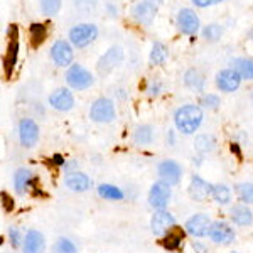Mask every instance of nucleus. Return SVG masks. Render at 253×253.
Returning <instances> with one entry per match:
<instances>
[{"mask_svg":"<svg viewBox=\"0 0 253 253\" xmlns=\"http://www.w3.org/2000/svg\"><path fill=\"white\" fill-rule=\"evenodd\" d=\"M174 124L177 126L179 132L186 133V135H191V133H194L203 124V110L199 107H196V105L181 107L174 115Z\"/></svg>","mask_w":253,"mask_h":253,"instance_id":"nucleus-1","label":"nucleus"},{"mask_svg":"<svg viewBox=\"0 0 253 253\" xmlns=\"http://www.w3.org/2000/svg\"><path fill=\"white\" fill-rule=\"evenodd\" d=\"M98 38V29L95 24H80L69 31V41L76 47H86Z\"/></svg>","mask_w":253,"mask_h":253,"instance_id":"nucleus-2","label":"nucleus"},{"mask_svg":"<svg viewBox=\"0 0 253 253\" xmlns=\"http://www.w3.org/2000/svg\"><path fill=\"white\" fill-rule=\"evenodd\" d=\"M66 83L73 89H86L93 84V76L80 64H73L66 71Z\"/></svg>","mask_w":253,"mask_h":253,"instance_id":"nucleus-3","label":"nucleus"},{"mask_svg":"<svg viewBox=\"0 0 253 253\" xmlns=\"http://www.w3.org/2000/svg\"><path fill=\"white\" fill-rule=\"evenodd\" d=\"M89 117H91L93 122H98V124H108L115 118V105L110 98H98L91 105Z\"/></svg>","mask_w":253,"mask_h":253,"instance_id":"nucleus-4","label":"nucleus"},{"mask_svg":"<svg viewBox=\"0 0 253 253\" xmlns=\"http://www.w3.org/2000/svg\"><path fill=\"white\" fill-rule=\"evenodd\" d=\"M170 196H172V193H170V186L162 181H159L150 187L149 203H150V206H154L156 210H164V208L169 205Z\"/></svg>","mask_w":253,"mask_h":253,"instance_id":"nucleus-5","label":"nucleus"},{"mask_svg":"<svg viewBox=\"0 0 253 253\" xmlns=\"http://www.w3.org/2000/svg\"><path fill=\"white\" fill-rule=\"evenodd\" d=\"M150 226H152V233L156 236H164L175 226V219L169 211L159 210L150 219Z\"/></svg>","mask_w":253,"mask_h":253,"instance_id":"nucleus-6","label":"nucleus"},{"mask_svg":"<svg viewBox=\"0 0 253 253\" xmlns=\"http://www.w3.org/2000/svg\"><path fill=\"white\" fill-rule=\"evenodd\" d=\"M122 59H124V52H122L120 47L108 49V51L100 58V61H98V66H96L98 73H100L101 76L110 75V73L122 63Z\"/></svg>","mask_w":253,"mask_h":253,"instance_id":"nucleus-7","label":"nucleus"},{"mask_svg":"<svg viewBox=\"0 0 253 253\" xmlns=\"http://www.w3.org/2000/svg\"><path fill=\"white\" fill-rule=\"evenodd\" d=\"M157 172L162 182H166V184H169V186H175L181 181L182 169L175 161H164L159 164Z\"/></svg>","mask_w":253,"mask_h":253,"instance_id":"nucleus-8","label":"nucleus"},{"mask_svg":"<svg viewBox=\"0 0 253 253\" xmlns=\"http://www.w3.org/2000/svg\"><path fill=\"white\" fill-rule=\"evenodd\" d=\"M19 138L24 147H34L39 138V126L32 118H24L19 124Z\"/></svg>","mask_w":253,"mask_h":253,"instance_id":"nucleus-9","label":"nucleus"},{"mask_svg":"<svg viewBox=\"0 0 253 253\" xmlns=\"http://www.w3.org/2000/svg\"><path fill=\"white\" fill-rule=\"evenodd\" d=\"M211 226H213V224H211V219H210V216H206V214H194L186 221L187 233L193 235V236H198V238L210 235Z\"/></svg>","mask_w":253,"mask_h":253,"instance_id":"nucleus-10","label":"nucleus"},{"mask_svg":"<svg viewBox=\"0 0 253 253\" xmlns=\"http://www.w3.org/2000/svg\"><path fill=\"white\" fill-rule=\"evenodd\" d=\"M51 58L61 68L69 66V64L73 63V47L69 46V42H66V41H63V39L56 41L51 47Z\"/></svg>","mask_w":253,"mask_h":253,"instance_id":"nucleus-11","label":"nucleus"},{"mask_svg":"<svg viewBox=\"0 0 253 253\" xmlns=\"http://www.w3.org/2000/svg\"><path fill=\"white\" fill-rule=\"evenodd\" d=\"M49 105L54 110H59V112H68V110H71L73 105H75V96H73V93L69 91V89L59 88L51 93V96H49Z\"/></svg>","mask_w":253,"mask_h":253,"instance_id":"nucleus-12","label":"nucleus"},{"mask_svg":"<svg viewBox=\"0 0 253 253\" xmlns=\"http://www.w3.org/2000/svg\"><path fill=\"white\" fill-rule=\"evenodd\" d=\"M240 81H242V76L235 71V69H223V71L218 73L216 76V84L221 91L231 93L236 91L240 88Z\"/></svg>","mask_w":253,"mask_h":253,"instance_id":"nucleus-13","label":"nucleus"},{"mask_svg":"<svg viewBox=\"0 0 253 253\" xmlns=\"http://www.w3.org/2000/svg\"><path fill=\"white\" fill-rule=\"evenodd\" d=\"M132 14H133V17H135L137 22L145 24V26H150L154 17H156V14H157V5H154V3L149 2V0H142V2H138L133 5Z\"/></svg>","mask_w":253,"mask_h":253,"instance_id":"nucleus-14","label":"nucleus"},{"mask_svg":"<svg viewBox=\"0 0 253 253\" xmlns=\"http://www.w3.org/2000/svg\"><path fill=\"white\" fill-rule=\"evenodd\" d=\"M46 250V240L44 235L38 230H29L22 242L24 253H44Z\"/></svg>","mask_w":253,"mask_h":253,"instance_id":"nucleus-15","label":"nucleus"},{"mask_svg":"<svg viewBox=\"0 0 253 253\" xmlns=\"http://www.w3.org/2000/svg\"><path fill=\"white\" fill-rule=\"evenodd\" d=\"M210 236L216 245H230V243H233V240H235V231L230 224L218 221L211 226Z\"/></svg>","mask_w":253,"mask_h":253,"instance_id":"nucleus-16","label":"nucleus"},{"mask_svg":"<svg viewBox=\"0 0 253 253\" xmlns=\"http://www.w3.org/2000/svg\"><path fill=\"white\" fill-rule=\"evenodd\" d=\"M177 26L184 34H196L199 29V17L191 9H182L177 14Z\"/></svg>","mask_w":253,"mask_h":253,"instance_id":"nucleus-17","label":"nucleus"},{"mask_svg":"<svg viewBox=\"0 0 253 253\" xmlns=\"http://www.w3.org/2000/svg\"><path fill=\"white\" fill-rule=\"evenodd\" d=\"M189 194L194 201H206L210 198V194H213V186H210L203 177L194 175L191 179V186H189Z\"/></svg>","mask_w":253,"mask_h":253,"instance_id":"nucleus-18","label":"nucleus"},{"mask_svg":"<svg viewBox=\"0 0 253 253\" xmlns=\"http://www.w3.org/2000/svg\"><path fill=\"white\" fill-rule=\"evenodd\" d=\"M64 182H66L68 189L75 191V193H83V191H88L89 184H91L89 177L86 174H83V172H69L66 175V179H64Z\"/></svg>","mask_w":253,"mask_h":253,"instance_id":"nucleus-19","label":"nucleus"},{"mask_svg":"<svg viewBox=\"0 0 253 253\" xmlns=\"http://www.w3.org/2000/svg\"><path fill=\"white\" fill-rule=\"evenodd\" d=\"M17 54H19V42H17V39H15V36H14L12 41L9 42V46H7V54H5V59H3L7 76L12 75V69H14L15 63H17Z\"/></svg>","mask_w":253,"mask_h":253,"instance_id":"nucleus-20","label":"nucleus"},{"mask_svg":"<svg viewBox=\"0 0 253 253\" xmlns=\"http://www.w3.org/2000/svg\"><path fill=\"white\" fill-rule=\"evenodd\" d=\"M231 219L238 226H250L253 221V213L247 206H235L231 210Z\"/></svg>","mask_w":253,"mask_h":253,"instance_id":"nucleus-21","label":"nucleus"},{"mask_svg":"<svg viewBox=\"0 0 253 253\" xmlns=\"http://www.w3.org/2000/svg\"><path fill=\"white\" fill-rule=\"evenodd\" d=\"M32 182H34V175L27 169H19L14 175V184H15L17 193H26L27 187H29Z\"/></svg>","mask_w":253,"mask_h":253,"instance_id":"nucleus-22","label":"nucleus"},{"mask_svg":"<svg viewBox=\"0 0 253 253\" xmlns=\"http://www.w3.org/2000/svg\"><path fill=\"white\" fill-rule=\"evenodd\" d=\"M235 71L242 76L243 80H253V61L250 59H235Z\"/></svg>","mask_w":253,"mask_h":253,"instance_id":"nucleus-23","label":"nucleus"},{"mask_svg":"<svg viewBox=\"0 0 253 253\" xmlns=\"http://www.w3.org/2000/svg\"><path fill=\"white\" fill-rule=\"evenodd\" d=\"M98 194L105 199H110V201H120V199H124V193H122L117 186H112V184L98 186Z\"/></svg>","mask_w":253,"mask_h":253,"instance_id":"nucleus-24","label":"nucleus"},{"mask_svg":"<svg viewBox=\"0 0 253 253\" xmlns=\"http://www.w3.org/2000/svg\"><path fill=\"white\" fill-rule=\"evenodd\" d=\"M182 238H184V231L177 230V228L174 226L172 230L164 236V247L169 248V250H174V248H177L179 245H181Z\"/></svg>","mask_w":253,"mask_h":253,"instance_id":"nucleus-25","label":"nucleus"},{"mask_svg":"<svg viewBox=\"0 0 253 253\" xmlns=\"http://www.w3.org/2000/svg\"><path fill=\"white\" fill-rule=\"evenodd\" d=\"M184 83L189 88L193 89H203V84H205V78L201 76V73L196 71V69H189L184 76Z\"/></svg>","mask_w":253,"mask_h":253,"instance_id":"nucleus-26","label":"nucleus"},{"mask_svg":"<svg viewBox=\"0 0 253 253\" xmlns=\"http://www.w3.org/2000/svg\"><path fill=\"white\" fill-rule=\"evenodd\" d=\"M194 147L199 154H208L214 149V138L211 135H198L196 137Z\"/></svg>","mask_w":253,"mask_h":253,"instance_id":"nucleus-27","label":"nucleus"},{"mask_svg":"<svg viewBox=\"0 0 253 253\" xmlns=\"http://www.w3.org/2000/svg\"><path fill=\"white\" fill-rule=\"evenodd\" d=\"M213 199L218 205H228L230 203V199H231V193H230V189H228L224 184H216L213 186Z\"/></svg>","mask_w":253,"mask_h":253,"instance_id":"nucleus-28","label":"nucleus"},{"mask_svg":"<svg viewBox=\"0 0 253 253\" xmlns=\"http://www.w3.org/2000/svg\"><path fill=\"white\" fill-rule=\"evenodd\" d=\"M235 191L243 203H247V205H253V184H250V182H243V184L236 186Z\"/></svg>","mask_w":253,"mask_h":253,"instance_id":"nucleus-29","label":"nucleus"},{"mask_svg":"<svg viewBox=\"0 0 253 253\" xmlns=\"http://www.w3.org/2000/svg\"><path fill=\"white\" fill-rule=\"evenodd\" d=\"M152 137H154V133H152V128H150L149 125L138 126V128L135 130V135H133L135 142H137V144H140V145L150 144V142H152Z\"/></svg>","mask_w":253,"mask_h":253,"instance_id":"nucleus-30","label":"nucleus"},{"mask_svg":"<svg viewBox=\"0 0 253 253\" xmlns=\"http://www.w3.org/2000/svg\"><path fill=\"white\" fill-rule=\"evenodd\" d=\"M167 59V51L161 42H154L152 51H150V63L152 64H162Z\"/></svg>","mask_w":253,"mask_h":253,"instance_id":"nucleus-31","label":"nucleus"},{"mask_svg":"<svg viewBox=\"0 0 253 253\" xmlns=\"http://www.w3.org/2000/svg\"><path fill=\"white\" fill-rule=\"evenodd\" d=\"M52 253H78L75 243L68 238H59L58 242L54 243V248H52Z\"/></svg>","mask_w":253,"mask_h":253,"instance_id":"nucleus-32","label":"nucleus"},{"mask_svg":"<svg viewBox=\"0 0 253 253\" xmlns=\"http://www.w3.org/2000/svg\"><path fill=\"white\" fill-rule=\"evenodd\" d=\"M46 39V27L44 24H32L31 26V41L34 46H39Z\"/></svg>","mask_w":253,"mask_h":253,"instance_id":"nucleus-33","label":"nucleus"},{"mask_svg":"<svg viewBox=\"0 0 253 253\" xmlns=\"http://www.w3.org/2000/svg\"><path fill=\"white\" fill-rule=\"evenodd\" d=\"M203 36H205L208 41H213L214 42V41H218L223 36V27L219 26V24H210V26L205 27Z\"/></svg>","mask_w":253,"mask_h":253,"instance_id":"nucleus-34","label":"nucleus"},{"mask_svg":"<svg viewBox=\"0 0 253 253\" xmlns=\"http://www.w3.org/2000/svg\"><path fill=\"white\" fill-rule=\"evenodd\" d=\"M41 9L46 15H56L61 9V0H41Z\"/></svg>","mask_w":253,"mask_h":253,"instance_id":"nucleus-35","label":"nucleus"},{"mask_svg":"<svg viewBox=\"0 0 253 253\" xmlns=\"http://www.w3.org/2000/svg\"><path fill=\"white\" fill-rule=\"evenodd\" d=\"M201 105H205L206 108H211V110H216L219 107V98L216 95H205L201 100Z\"/></svg>","mask_w":253,"mask_h":253,"instance_id":"nucleus-36","label":"nucleus"},{"mask_svg":"<svg viewBox=\"0 0 253 253\" xmlns=\"http://www.w3.org/2000/svg\"><path fill=\"white\" fill-rule=\"evenodd\" d=\"M9 238H10V243L14 245L15 248L20 245V240H22V236H20V231L17 230L15 226H12L9 230Z\"/></svg>","mask_w":253,"mask_h":253,"instance_id":"nucleus-37","label":"nucleus"},{"mask_svg":"<svg viewBox=\"0 0 253 253\" xmlns=\"http://www.w3.org/2000/svg\"><path fill=\"white\" fill-rule=\"evenodd\" d=\"M223 0H193L194 5L198 7H210V5H214V3H219Z\"/></svg>","mask_w":253,"mask_h":253,"instance_id":"nucleus-38","label":"nucleus"},{"mask_svg":"<svg viewBox=\"0 0 253 253\" xmlns=\"http://www.w3.org/2000/svg\"><path fill=\"white\" fill-rule=\"evenodd\" d=\"M149 93H150V95H157V93H159V83H152V84H150Z\"/></svg>","mask_w":253,"mask_h":253,"instance_id":"nucleus-39","label":"nucleus"},{"mask_svg":"<svg viewBox=\"0 0 253 253\" xmlns=\"http://www.w3.org/2000/svg\"><path fill=\"white\" fill-rule=\"evenodd\" d=\"M149 2H152L154 5H159V3H162V0H149Z\"/></svg>","mask_w":253,"mask_h":253,"instance_id":"nucleus-40","label":"nucleus"},{"mask_svg":"<svg viewBox=\"0 0 253 253\" xmlns=\"http://www.w3.org/2000/svg\"><path fill=\"white\" fill-rule=\"evenodd\" d=\"M252 98H253V96H252Z\"/></svg>","mask_w":253,"mask_h":253,"instance_id":"nucleus-41","label":"nucleus"}]
</instances>
